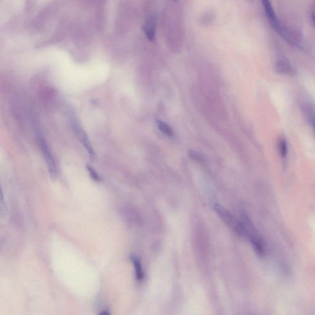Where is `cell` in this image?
Returning a JSON list of instances; mask_svg holds the SVG:
<instances>
[{
	"label": "cell",
	"mask_w": 315,
	"mask_h": 315,
	"mask_svg": "<svg viewBox=\"0 0 315 315\" xmlns=\"http://www.w3.org/2000/svg\"><path fill=\"white\" fill-rule=\"evenodd\" d=\"M161 27L165 42L170 52L178 54L184 43V23L181 12L174 4H169L162 10Z\"/></svg>",
	"instance_id": "6da1fadb"
},
{
	"label": "cell",
	"mask_w": 315,
	"mask_h": 315,
	"mask_svg": "<svg viewBox=\"0 0 315 315\" xmlns=\"http://www.w3.org/2000/svg\"><path fill=\"white\" fill-rule=\"evenodd\" d=\"M241 221L243 226V235L245 236L250 241L258 255H265V245L264 240L250 218L247 215H243Z\"/></svg>",
	"instance_id": "7a4b0ae2"
},
{
	"label": "cell",
	"mask_w": 315,
	"mask_h": 315,
	"mask_svg": "<svg viewBox=\"0 0 315 315\" xmlns=\"http://www.w3.org/2000/svg\"><path fill=\"white\" fill-rule=\"evenodd\" d=\"M262 2L264 10H265V14L269 22H270L271 27L275 29L279 35H281L283 39L287 41L288 43L292 45L296 44L294 40L292 39L290 35L285 31V30L282 27L280 22L279 21L278 17H277L275 11L273 8L272 5L270 2V0H261Z\"/></svg>",
	"instance_id": "3957f363"
},
{
	"label": "cell",
	"mask_w": 315,
	"mask_h": 315,
	"mask_svg": "<svg viewBox=\"0 0 315 315\" xmlns=\"http://www.w3.org/2000/svg\"><path fill=\"white\" fill-rule=\"evenodd\" d=\"M214 210L218 216L228 227L232 228L238 235H243V226L241 221L236 219L234 215L227 208L220 204H215Z\"/></svg>",
	"instance_id": "277c9868"
},
{
	"label": "cell",
	"mask_w": 315,
	"mask_h": 315,
	"mask_svg": "<svg viewBox=\"0 0 315 315\" xmlns=\"http://www.w3.org/2000/svg\"><path fill=\"white\" fill-rule=\"evenodd\" d=\"M38 137H39V141L40 144L41 149L43 154V157L46 161V163L47 164L48 171H49L51 176L53 179H55L57 176V166L55 164L54 158L52 157V152H51L49 147L47 144V141L43 136L42 133H38Z\"/></svg>",
	"instance_id": "5b68a950"
},
{
	"label": "cell",
	"mask_w": 315,
	"mask_h": 315,
	"mask_svg": "<svg viewBox=\"0 0 315 315\" xmlns=\"http://www.w3.org/2000/svg\"><path fill=\"white\" fill-rule=\"evenodd\" d=\"M72 125L73 128V130L75 132L76 134L78 137V138L80 139L81 143L85 146L86 151L88 152V154L90 155V157L91 159L95 158V152L93 148L92 145L91 144L90 139H89L87 134L85 133V131L83 130V129L81 128L80 124L78 123L77 119L74 117H72Z\"/></svg>",
	"instance_id": "8992f818"
},
{
	"label": "cell",
	"mask_w": 315,
	"mask_h": 315,
	"mask_svg": "<svg viewBox=\"0 0 315 315\" xmlns=\"http://www.w3.org/2000/svg\"><path fill=\"white\" fill-rule=\"evenodd\" d=\"M142 29L150 42H154L156 40L157 29V17L156 14L153 12L147 17Z\"/></svg>",
	"instance_id": "52a82bcc"
},
{
	"label": "cell",
	"mask_w": 315,
	"mask_h": 315,
	"mask_svg": "<svg viewBox=\"0 0 315 315\" xmlns=\"http://www.w3.org/2000/svg\"><path fill=\"white\" fill-rule=\"evenodd\" d=\"M131 260L132 263H133L134 269H135L137 280L138 281H142V279H144V273L141 260L138 256L134 255L131 256Z\"/></svg>",
	"instance_id": "ba28073f"
},
{
	"label": "cell",
	"mask_w": 315,
	"mask_h": 315,
	"mask_svg": "<svg viewBox=\"0 0 315 315\" xmlns=\"http://www.w3.org/2000/svg\"><path fill=\"white\" fill-rule=\"evenodd\" d=\"M276 68L279 72L283 73V74L291 75L292 73H294L293 68L292 67V66L289 64L288 62H286V61H279V62L276 63Z\"/></svg>",
	"instance_id": "9c48e42d"
},
{
	"label": "cell",
	"mask_w": 315,
	"mask_h": 315,
	"mask_svg": "<svg viewBox=\"0 0 315 315\" xmlns=\"http://www.w3.org/2000/svg\"><path fill=\"white\" fill-rule=\"evenodd\" d=\"M157 125L160 131H161L165 135L169 137L173 136V131H172L171 127H170L168 124L161 120H158Z\"/></svg>",
	"instance_id": "30bf717a"
},
{
	"label": "cell",
	"mask_w": 315,
	"mask_h": 315,
	"mask_svg": "<svg viewBox=\"0 0 315 315\" xmlns=\"http://www.w3.org/2000/svg\"><path fill=\"white\" fill-rule=\"evenodd\" d=\"M214 14L212 11H208L203 15L201 18V23L204 25H209L214 21Z\"/></svg>",
	"instance_id": "8fae6325"
},
{
	"label": "cell",
	"mask_w": 315,
	"mask_h": 315,
	"mask_svg": "<svg viewBox=\"0 0 315 315\" xmlns=\"http://www.w3.org/2000/svg\"><path fill=\"white\" fill-rule=\"evenodd\" d=\"M86 167H87L88 171L89 173H90L91 177H92V179L96 182H100L101 177L99 176L98 172L96 171V170L90 166H87Z\"/></svg>",
	"instance_id": "7c38bea8"
},
{
	"label": "cell",
	"mask_w": 315,
	"mask_h": 315,
	"mask_svg": "<svg viewBox=\"0 0 315 315\" xmlns=\"http://www.w3.org/2000/svg\"><path fill=\"white\" fill-rule=\"evenodd\" d=\"M189 157L191 158L192 159L195 160V161H197L198 162L204 161V159H203V157L202 156H200V155L197 152L190 151H189Z\"/></svg>",
	"instance_id": "4fadbf2b"
},
{
	"label": "cell",
	"mask_w": 315,
	"mask_h": 315,
	"mask_svg": "<svg viewBox=\"0 0 315 315\" xmlns=\"http://www.w3.org/2000/svg\"><path fill=\"white\" fill-rule=\"evenodd\" d=\"M279 151H280V153L282 156H285L286 155L287 152V147L286 142L283 141L280 142L279 143Z\"/></svg>",
	"instance_id": "5bb4252c"
},
{
	"label": "cell",
	"mask_w": 315,
	"mask_h": 315,
	"mask_svg": "<svg viewBox=\"0 0 315 315\" xmlns=\"http://www.w3.org/2000/svg\"><path fill=\"white\" fill-rule=\"evenodd\" d=\"M101 315H110V314L108 313V312H102V313L101 314Z\"/></svg>",
	"instance_id": "9a60e30c"
},
{
	"label": "cell",
	"mask_w": 315,
	"mask_h": 315,
	"mask_svg": "<svg viewBox=\"0 0 315 315\" xmlns=\"http://www.w3.org/2000/svg\"><path fill=\"white\" fill-rule=\"evenodd\" d=\"M313 20L315 24V13L314 14V16H313Z\"/></svg>",
	"instance_id": "2e32d148"
},
{
	"label": "cell",
	"mask_w": 315,
	"mask_h": 315,
	"mask_svg": "<svg viewBox=\"0 0 315 315\" xmlns=\"http://www.w3.org/2000/svg\"><path fill=\"white\" fill-rule=\"evenodd\" d=\"M172 1L174 2H176L178 1V0H172Z\"/></svg>",
	"instance_id": "e0dca14e"
},
{
	"label": "cell",
	"mask_w": 315,
	"mask_h": 315,
	"mask_svg": "<svg viewBox=\"0 0 315 315\" xmlns=\"http://www.w3.org/2000/svg\"><path fill=\"white\" fill-rule=\"evenodd\" d=\"M249 1H250V0H249Z\"/></svg>",
	"instance_id": "ac0fdd59"
}]
</instances>
